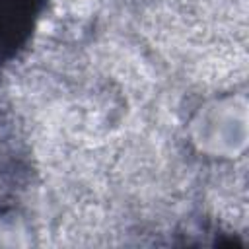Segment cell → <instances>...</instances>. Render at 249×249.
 <instances>
[{"mask_svg":"<svg viewBox=\"0 0 249 249\" xmlns=\"http://www.w3.org/2000/svg\"><path fill=\"white\" fill-rule=\"evenodd\" d=\"M43 4L45 0H0V62L27 43Z\"/></svg>","mask_w":249,"mask_h":249,"instance_id":"cell-1","label":"cell"}]
</instances>
